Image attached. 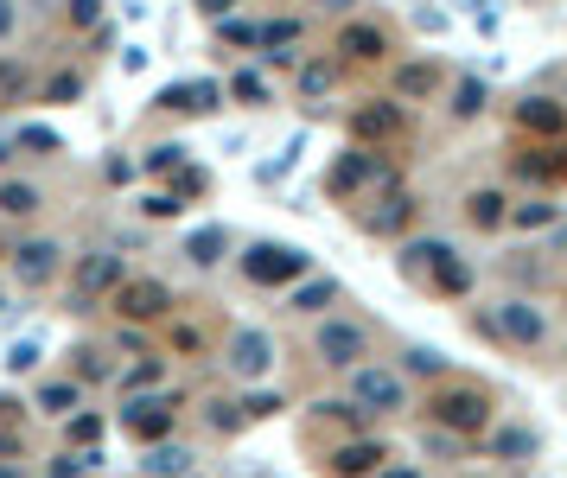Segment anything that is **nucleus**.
Segmentation results:
<instances>
[{
	"instance_id": "f257e3e1",
	"label": "nucleus",
	"mask_w": 567,
	"mask_h": 478,
	"mask_svg": "<svg viewBox=\"0 0 567 478\" xmlns=\"http://www.w3.org/2000/svg\"><path fill=\"white\" fill-rule=\"evenodd\" d=\"M427 421L440 434H485L491 428V396L478 383H446L427 396Z\"/></svg>"
},
{
	"instance_id": "f03ea898",
	"label": "nucleus",
	"mask_w": 567,
	"mask_h": 478,
	"mask_svg": "<svg viewBox=\"0 0 567 478\" xmlns=\"http://www.w3.org/2000/svg\"><path fill=\"white\" fill-rule=\"evenodd\" d=\"M402 275L434 281V294H466V287H472V268L459 262V249L440 243V236H427V243H408V249H402Z\"/></svg>"
},
{
	"instance_id": "7ed1b4c3",
	"label": "nucleus",
	"mask_w": 567,
	"mask_h": 478,
	"mask_svg": "<svg viewBox=\"0 0 567 478\" xmlns=\"http://www.w3.org/2000/svg\"><path fill=\"white\" fill-rule=\"evenodd\" d=\"M306 268H313V255L294 243H249L243 249V275L255 287H294V281H306Z\"/></svg>"
},
{
	"instance_id": "20e7f679",
	"label": "nucleus",
	"mask_w": 567,
	"mask_h": 478,
	"mask_svg": "<svg viewBox=\"0 0 567 478\" xmlns=\"http://www.w3.org/2000/svg\"><path fill=\"white\" fill-rule=\"evenodd\" d=\"M383 185H395V173L383 160H376L370 147H351V153H338V166L325 173V192L332 198H357V192H383Z\"/></svg>"
},
{
	"instance_id": "39448f33",
	"label": "nucleus",
	"mask_w": 567,
	"mask_h": 478,
	"mask_svg": "<svg viewBox=\"0 0 567 478\" xmlns=\"http://www.w3.org/2000/svg\"><path fill=\"white\" fill-rule=\"evenodd\" d=\"M351 402L364 408V415H395V408H408V389H402L395 370L357 364V370H351Z\"/></svg>"
},
{
	"instance_id": "423d86ee",
	"label": "nucleus",
	"mask_w": 567,
	"mask_h": 478,
	"mask_svg": "<svg viewBox=\"0 0 567 478\" xmlns=\"http://www.w3.org/2000/svg\"><path fill=\"white\" fill-rule=\"evenodd\" d=\"M491 332L497 338H510V345H523V351H536L542 338H548V313L542 306H529V300H497V313H491Z\"/></svg>"
},
{
	"instance_id": "0eeeda50",
	"label": "nucleus",
	"mask_w": 567,
	"mask_h": 478,
	"mask_svg": "<svg viewBox=\"0 0 567 478\" xmlns=\"http://www.w3.org/2000/svg\"><path fill=\"white\" fill-rule=\"evenodd\" d=\"M313 351H319V364H332V370H357L364 351H370V338H364V326H351V319H325L313 332Z\"/></svg>"
},
{
	"instance_id": "6e6552de",
	"label": "nucleus",
	"mask_w": 567,
	"mask_h": 478,
	"mask_svg": "<svg viewBox=\"0 0 567 478\" xmlns=\"http://www.w3.org/2000/svg\"><path fill=\"white\" fill-rule=\"evenodd\" d=\"M153 109H166V115H211V109H223V83H211V77L166 83V90L153 96Z\"/></svg>"
},
{
	"instance_id": "1a4fd4ad",
	"label": "nucleus",
	"mask_w": 567,
	"mask_h": 478,
	"mask_svg": "<svg viewBox=\"0 0 567 478\" xmlns=\"http://www.w3.org/2000/svg\"><path fill=\"white\" fill-rule=\"evenodd\" d=\"M122 428L141 440V447H153V440L173 434V396H134L122 408Z\"/></svg>"
},
{
	"instance_id": "9d476101",
	"label": "nucleus",
	"mask_w": 567,
	"mask_h": 478,
	"mask_svg": "<svg viewBox=\"0 0 567 478\" xmlns=\"http://www.w3.org/2000/svg\"><path fill=\"white\" fill-rule=\"evenodd\" d=\"M109 300H115V313H122V319H134V326H147V319H166V306H173L166 281H122Z\"/></svg>"
},
{
	"instance_id": "9b49d317",
	"label": "nucleus",
	"mask_w": 567,
	"mask_h": 478,
	"mask_svg": "<svg viewBox=\"0 0 567 478\" xmlns=\"http://www.w3.org/2000/svg\"><path fill=\"white\" fill-rule=\"evenodd\" d=\"M408 217H415V198L402 185H383V198H370V211H357V224L370 236H395V230H408Z\"/></svg>"
},
{
	"instance_id": "f8f14e48",
	"label": "nucleus",
	"mask_w": 567,
	"mask_h": 478,
	"mask_svg": "<svg viewBox=\"0 0 567 478\" xmlns=\"http://www.w3.org/2000/svg\"><path fill=\"white\" fill-rule=\"evenodd\" d=\"M58 268H64V243H45V236H32V243L13 249V275H20L26 287L58 281Z\"/></svg>"
},
{
	"instance_id": "ddd939ff",
	"label": "nucleus",
	"mask_w": 567,
	"mask_h": 478,
	"mask_svg": "<svg viewBox=\"0 0 567 478\" xmlns=\"http://www.w3.org/2000/svg\"><path fill=\"white\" fill-rule=\"evenodd\" d=\"M128 275H122V255H83L77 262V306H90L96 294H115V287H122Z\"/></svg>"
},
{
	"instance_id": "4468645a",
	"label": "nucleus",
	"mask_w": 567,
	"mask_h": 478,
	"mask_svg": "<svg viewBox=\"0 0 567 478\" xmlns=\"http://www.w3.org/2000/svg\"><path fill=\"white\" fill-rule=\"evenodd\" d=\"M268 364H274V338L268 332H236L230 338V370L236 377H268Z\"/></svg>"
},
{
	"instance_id": "2eb2a0df",
	"label": "nucleus",
	"mask_w": 567,
	"mask_h": 478,
	"mask_svg": "<svg viewBox=\"0 0 567 478\" xmlns=\"http://www.w3.org/2000/svg\"><path fill=\"white\" fill-rule=\"evenodd\" d=\"M338 51H345L351 64H376L389 51V32L383 26H370V20H351L345 32H338Z\"/></svg>"
},
{
	"instance_id": "dca6fc26",
	"label": "nucleus",
	"mask_w": 567,
	"mask_h": 478,
	"mask_svg": "<svg viewBox=\"0 0 567 478\" xmlns=\"http://www.w3.org/2000/svg\"><path fill=\"white\" fill-rule=\"evenodd\" d=\"M383 440H351V447H338L332 453V478H370V472H383Z\"/></svg>"
},
{
	"instance_id": "f3484780",
	"label": "nucleus",
	"mask_w": 567,
	"mask_h": 478,
	"mask_svg": "<svg viewBox=\"0 0 567 478\" xmlns=\"http://www.w3.org/2000/svg\"><path fill=\"white\" fill-rule=\"evenodd\" d=\"M351 134L357 141H395V134H402V109H395V102H364V109L351 115Z\"/></svg>"
},
{
	"instance_id": "a211bd4d",
	"label": "nucleus",
	"mask_w": 567,
	"mask_h": 478,
	"mask_svg": "<svg viewBox=\"0 0 567 478\" xmlns=\"http://www.w3.org/2000/svg\"><path fill=\"white\" fill-rule=\"evenodd\" d=\"M517 128L523 134H567V109L548 102V96H523L517 102Z\"/></svg>"
},
{
	"instance_id": "6ab92c4d",
	"label": "nucleus",
	"mask_w": 567,
	"mask_h": 478,
	"mask_svg": "<svg viewBox=\"0 0 567 478\" xmlns=\"http://www.w3.org/2000/svg\"><path fill=\"white\" fill-rule=\"evenodd\" d=\"M141 466H147V478H185L192 472V447H179V440H153Z\"/></svg>"
},
{
	"instance_id": "aec40b11",
	"label": "nucleus",
	"mask_w": 567,
	"mask_h": 478,
	"mask_svg": "<svg viewBox=\"0 0 567 478\" xmlns=\"http://www.w3.org/2000/svg\"><path fill=\"white\" fill-rule=\"evenodd\" d=\"M45 211V192L26 179H0V217H39Z\"/></svg>"
},
{
	"instance_id": "412c9836",
	"label": "nucleus",
	"mask_w": 567,
	"mask_h": 478,
	"mask_svg": "<svg viewBox=\"0 0 567 478\" xmlns=\"http://www.w3.org/2000/svg\"><path fill=\"white\" fill-rule=\"evenodd\" d=\"M223 249H230V230H223V224H204V230L185 236V262H198V268L223 262Z\"/></svg>"
},
{
	"instance_id": "4be33fe9",
	"label": "nucleus",
	"mask_w": 567,
	"mask_h": 478,
	"mask_svg": "<svg viewBox=\"0 0 567 478\" xmlns=\"http://www.w3.org/2000/svg\"><path fill=\"white\" fill-rule=\"evenodd\" d=\"M332 300H338V281L332 275H313V281L294 287V313H319V306H332Z\"/></svg>"
},
{
	"instance_id": "5701e85b",
	"label": "nucleus",
	"mask_w": 567,
	"mask_h": 478,
	"mask_svg": "<svg viewBox=\"0 0 567 478\" xmlns=\"http://www.w3.org/2000/svg\"><path fill=\"white\" fill-rule=\"evenodd\" d=\"M395 90H402V96H434L440 90V64H402V77H395Z\"/></svg>"
},
{
	"instance_id": "b1692460",
	"label": "nucleus",
	"mask_w": 567,
	"mask_h": 478,
	"mask_svg": "<svg viewBox=\"0 0 567 478\" xmlns=\"http://www.w3.org/2000/svg\"><path fill=\"white\" fill-rule=\"evenodd\" d=\"M504 211H510L504 192H472V198H466V217H472L478 230H497V224H504Z\"/></svg>"
},
{
	"instance_id": "393cba45",
	"label": "nucleus",
	"mask_w": 567,
	"mask_h": 478,
	"mask_svg": "<svg viewBox=\"0 0 567 478\" xmlns=\"http://www.w3.org/2000/svg\"><path fill=\"white\" fill-rule=\"evenodd\" d=\"M536 447H542L536 428H504V434L491 440V453H497V459H536Z\"/></svg>"
},
{
	"instance_id": "a878e982",
	"label": "nucleus",
	"mask_w": 567,
	"mask_h": 478,
	"mask_svg": "<svg viewBox=\"0 0 567 478\" xmlns=\"http://www.w3.org/2000/svg\"><path fill=\"white\" fill-rule=\"evenodd\" d=\"M77 396H83V389L71 377H58V383L39 389V408H45V415H77Z\"/></svg>"
},
{
	"instance_id": "bb28decb",
	"label": "nucleus",
	"mask_w": 567,
	"mask_h": 478,
	"mask_svg": "<svg viewBox=\"0 0 567 478\" xmlns=\"http://www.w3.org/2000/svg\"><path fill=\"white\" fill-rule=\"evenodd\" d=\"M141 166H147V173H179V166H185V147H179V141H160V147L141 153Z\"/></svg>"
},
{
	"instance_id": "cd10ccee",
	"label": "nucleus",
	"mask_w": 567,
	"mask_h": 478,
	"mask_svg": "<svg viewBox=\"0 0 567 478\" xmlns=\"http://www.w3.org/2000/svg\"><path fill=\"white\" fill-rule=\"evenodd\" d=\"M223 90H230L236 102H249V109H262V102H268V83L255 77V71H236L230 83H223Z\"/></svg>"
},
{
	"instance_id": "c85d7f7f",
	"label": "nucleus",
	"mask_w": 567,
	"mask_h": 478,
	"mask_svg": "<svg viewBox=\"0 0 567 478\" xmlns=\"http://www.w3.org/2000/svg\"><path fill=\"white\" fill-rule=\"evenodd\" d=\"M64 440H71V447H96V440H102V415H90V408L71 415V421H64Z\"/></svg>"
},
{
	"instance_id": "c756f323",
	"label": "nucleus",
	"mask_w": 567,
	"mask_h": 478,
	"mask_svg": "<svg viewBox=\"0 0 567 478\" xmlns=\"http://www.w3.org/2000/svg\"><path fill=\"white\" fill-rule=\"evenodd\" d=\"M504 224H517V230H548V224H555V204H517V211H504Z\"/></svg>"
},
{
	"instance_id": "7c9ffc66",
	"label": "nucleus",
	"mask_w": 567,
	"mask_h": 478,
	"mask_svg": "<svg viewBox=\"0 0 567 478\" xmlns=\"http://www.w3.org/2000/svg\"><path fill=\"white\" fill-rule=\"evenodd\" d=\"M300 39V20H268V26H255V45H268V51H281V45H294Z\"/></svg>"
},
{
	"instance_id": "2f4dec72",
	"label": "nucleus",
	"mask_w": 567,
	"mask_h": 478,
	"mask_svg": "<svg viewBox=\"0 0 567 478\" xmlns=\"http://www.w3.org/2000/svg\"><path fill=\"white\" fill-rule=\"evenodd\" d=\"M402 364H408V370H415V377H440V370H446V357H440L434 345H415V351H408V357H402Z\"/></svg>"
},
{
	"instance_id": "473e14b6",
	"label": "nucleus",
	"mask_w": 567,
	"mask_h": 478,
	"mask_svg": "<svg viewBox=\"0 0 567 478\" xmlns=\"http://www.w3.org/2000/svg\"><path fill=\"white\" fill-rule=\"evenodd\" d=\"M478 109H485V83L466 77V83L453 90V115H478Z\"/></svg>"
},
{
	"instance_id": "72a5a7b5",
	"label": "nucleus",
	"mask_w": 567,
	"mask_h": 478,
	"mask_svg": "<svg viewBox=\"0 0 567 478\" xmlns=\"http://www.w3.org/2000/svg\"><path fill=\"white\" fill-rule=\"evenodd\" d=\"M77 96H83V77L77 71H58L45 83V102H77Z\"/></svg>"
},
{
	"instance_id": "f704fd0d",
	"label": "nucleus",
	"mask_w": 567,
	"mask_h": 478,
	"mask_svg": "<svg viewBox=\"0 0 567 478\" xmlns=\"http://www.w3.org/2000/svg\"><path fill=\"white\" fill-rule=\"evenodd\" d=\"M13 147H26V153H64V141L51 128H20V141H13Z\"/></svg>"
},
{
	"instance_id": "c9c22d12",
	"label": "nucleus",
	"mask_w": 567,
	"mask_h": 478,
	"mask_svg": "<svg viewBox=\"0 0 567 478\" xmlns=\"http://www.w3.org/2000/svg\"><path fill=\"white\" fill-rule=\"evenodd\" d=\"M332 64H306V71H300V96H325V90H332Z\"/></svg>"
},
{
	"instance_id": "e433bc0d",
	"label": "nucleus",
	"mask_w": 567,
	"mask_h": 478,
	"mask_svg": "<svg viewBox=\"0 0 567 478\" xmlns=\"http://www.w3.org/2000/svg\"><path fill=\"white\" fill-rule=\"evenodd\" d=\"M561 173V160H548V153H523L517 160V179H555Z\"/></svg>"
},
{
	"instance_id": "4c0bfd02",
	"label": "nucleus",
	"mask_w": 567,
	"mask_h": 478,
	"mask_svg": "<svg viewBox=\"0 0 567 478\" xmlns=\"http://www.w3.org/2000/svg\"><path fill=\"white\" fill-rule=\"evenodd\" d=\"M243 408V421H262V415H281V396H268V389H255L249 402H236Z\"/></svg>"
},
{
	"instance_id": "58836bf2",
	"label": "nucleus",
	"mask_w": 567,
	"mask_h": 478,
	"mask_svg": "<svg viewBox=\"0 0 567 478\" xmlns=\"http://www.w3.org/2000/svg\"><path fill=\"white\" fill-rule=\"evenodd\" d=\"M211 428L217 434H236V428H243V408H236V402H211Z\"/></svg>"
},
{
	"instance_id": "ea45409f",
	"label": "nucleus",
	"mask_w": 567,
	"mask_h": 478,
	"mask_svg": "<svg viewBox=\"0 0 567 478\" xmlns=\"http://www.w3.org/2000/svg\"><path fill=\"white\" fill-rule=\"evenodd\" d=\"M141 211H147V217H179L185 204H179L173 192H147V198H141Z\"/></svg>"
},
{
	"instance_id": "a19ab883",
	"label": "nucleus",
	"mask_w": 567,
	"mask_h": 478,
	"mask_svg": "<svg viewBox=\"0 0 567 478\" xmlns=\"http://www.w3.org/2000/svg\"><path fill=\"white\" fill-rule=\"evenodd\" d=\"M204 192V173H198V166H179V185H173V198L185 204V198H198Z\"/></svg>"
},
{
	"instance_id": "79ce46f5",
	"label": "nucleus",
	"mask_w": 567,
	"mask_h": 478,
	"mask_svg": "<svg viewBox=\"0 0 567 478\" xmlns=\"http://www.w3.org/2000/svg\"><path fill=\"white\" fill-rule=\"evenodd\" d=\"M7 364H13V370H32V364H39V345H32V338H20V345L7 351Z\"/></svg>"
},
{
	"instance_id": "37998d69",
	"label": "nucleus",
	"mask_w": 567,
	"mask_h": 478,
	"mask_svg": "<svg viewBox=\"0 0 567 478\" xmlns=\"http://www.w3.org/2000/svg\"><path fill=\"white\" fill-rule=\"evenodd\" d=\"M141 383H160V357H147V364L128 370V389H141Z\"/></svg>"
},
{
	"instance_id": "c03bdc74",
	"label": "nucleus",
	"mask_w": 567,
	"mask_h": 478,
	"mask_svg": "<svg viewBox=\"0 0 567 478\" xmlns=\"http://www.w3.org/2000/svg\"><path fill=\"white\" fill-rule=\"evenodd\" d=\"M71 20L77 26H96L102 20V0H71Z\"/></svg>"
},
{
	"instance_id": "a18cd8bd",
	"label": "nucleus",
	"mask_w": 567,
	"mask_h": 478,
	"mask_svg": "<svg viewBox=\"0 0 567 478\" xmlns=\"http://www.w3.org/2000/svg\"><path fill=\"white\" fill-rule=\"evenodd\" d=\"M223 26V39L230 45H255V26H243V20H217Z\"/></svg>"
},
{
	"instance_id": "49530a36",
	"label": "nucleus",
	"mask_w": 567,
	"mask_h": 478,
	"mask_svg": "<svg viewBox=\"0 0 567 478\" xmlns=\"http://www.w3.org/2000/svg\"><path fill=\"white\" fill-rule=\"evenodd\" d=\"M0 90H7V96L26 90V71H20V64H0Z\"/></svg>"
},
{
	"instance_id": "de8ad7c7",
	"label": "nucleus",
	"mask_w": 567,
	"mask_h": 478,
	"mask_svg": "<svg viewBox=\"0 0 567 478\" xmlns=\"http://www.w3.org/2000/svg\"><path fill=\"white\" fill-rule=\"evenodd\" d=\"M198 7L211 13V20H230V7H236V0H198Z\"/></svg>"
},
{
	"instance_id": "09e8293b",
	"label": "nucleus",
	"mask_w": 567,
	"mask_h": 478,
	"mask_svg": "<svg viewBox=\"0 0 567 478\" xmlns=\"http://www.w3.org/2000/svg\"><path fill=\"white\" fill-rule=\"evenodd\" d=\"M370 478H421L415 466H383V472H370Z\"/></svg>"
},
{
	"instance_id": "8fccbe9b",
	"label": "nucleus",
	"mask_w": 567,
	"mask_h": 478,
	"mask_svg": "<svg viewBox=\"0 0 567 478\" xmlns=\"http://www.w3.org/2000/svg\"><path fill=\"white\" fill-rule=\"evenodd\" d=\"M45 478H77V459H58V466H51Z\"/></svg>"
},
{
	"instance_id": "3c124183",
	"label": "nucleus",
	"mask_w": 567,
	"mask_h": 478,
	"mask_svg": "<svg viewBox=\"0 0 567 478\" xmlns=\"http://www.w3.org/2000/svg\"><path fill=\"white\" fill-rule=\"evenodd\" d=\"M13 32V0H0V39Z\"/></svg>"
},
{
	"instance_id": "603ef678",
	"label": "nucleus",
	"mask_w": 567,
	"mask_h": 478,
	"mask_svg": "<svg viewBox=\"0 0 567 478\" xmlns=\"http://www.w3.org/2000/svg\"><path fill=\"white\" fill-rule=\"evenodd\" d=\"M319 7H332V13H345V7H351V0H319Z\"/></svg>"
},
{
	"instance_id": "864d4df0",
	"label": "nucleus",
	"mask_w": 567,
	"mask_h": 478,
	"mask_svg": "<svg viewBox=\"0 0 567 478\" xmlns=\"http://www.w3.org/2000/svg\"><path fill=\"white\" fill-rule=\"evenodd\" d=\"M0 478H20V472H13V466H0Z\"/></svg>"
},
{
	"instance_id": "5fc2aeb1",
	"label": "nucleus",
	"mask_w": 567,
	"mask_h": 478,
	"mask_svg": "<svg viewBox=\"0 0 567 478\" xmlns=\"http://www.w3.org/2000/svg\"><path fill=\"white\" fill-rule=\"evenodd\" d=\"M185 478H192V472H185Z\"/></svg>"
}]
</instances>
